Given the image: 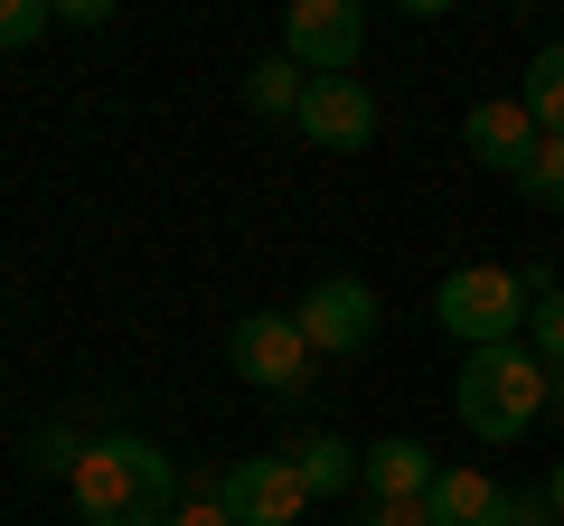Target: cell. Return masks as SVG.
I'll list each match as a JSON object with an SVG mask.
<instances>
[{"instance_id":"6da1fadb","label":"cell","mask_w":564,"mask_h":526,"mask_svg":"<svg viewBox=\"0 0 564 526\" xmlns=\"http://www.w3.org/2000/svg\"><path fill=\"white\" fill-rule=\"evenodd\" d=\"M66 489H76L85 526H170L180 498H188L180 461H170L161 442H141V432H95Z\"/></svg>"},{"instance_id":"7a4b0ae2","label":"cell","mask_w":564,"mask_h":526,"mask_svg":"<svg viewBox=\"0 0 564 526\" xmlns=\"http://www.w3.org/2000/svg\"><path fill=\"white\" fill-rule=\"evenodd\" d=\"M545 385H555V366L527 339L518 348H470L462 385H452V414H462L470 442H527V432L545 424Z\"/></svg>"},{"instance_id":"3957f363","label":"cell","mask_w":564,"mask_h":526,"mask_svg":"<svg viewBox=\"0 0 564 526\" xmlns=\"http://www.w3.org/2000/svg\"><path fill=\"white\" fill-rule=\"evenodd\" d=\"M433 320L470 348H518L527 339V273H508V263H462V273H443V292H433Z\"/></svg>"},{"instance_id":"277c9868","label":"cell","mask_w":564,"mask_h":526,"mask_svg":"<svg viewBox=\"0 0 564 526\" xmlns=\"http://www.w3.org/2000/svg\"><path fill=\"white\" fill-rule=\"evenodd\" d=\"M226 366H236V376H254L263 395H302L311 385V339H302V320H292V310H245L236 329H226Z\"/></svg>"},{"instance_id":"5b68a950","label":"cell","mask_w":564,"mask_h":526,"mask_svg":"<svg viewBox=\"0 0 564 526\" xmlns=\"http://www.w3.org/2000/svg\"><path fill=\"white\" fill-rule=\"evenodd\" d=\"M282 57L302 76H348L367 57V10L358 0H292L282 10Z\"/></svg>"},{"instance_id":"8992f818","label":"cell","mask_w":564,"mask_h":526,"mask_svg":"<svg viewBox=\"0 0 564 526\" xmlns=\"http://www.w3.org/2000/svg\"><path fill=\"white\" fill-rule=\"evenodd\" d=\"M217 507L236 526H302L311 489H302V470H292V451H245V461L217 480Z\"/></svg>"},{"instance_id":"52a82bcc","label":"cell","mask_w":564,"mask_h":526,"mask_svg":"<svg viewBox=\"0 0 564 526\" xmlns=\"http://www.w3.org/2000/svg\"><path fill=\"white\" fill-rule=\"evenodd\" d=\"M302 339H311V358H358L367 339H377V292L358 283V273H321V283L302 292Z\"/></svg>"},{"instance_id":"ba28073f","label":"cell","mask_w":564,"mask_h":526,"mask_svg":"<svg viewBox=\"0 0 564 526\" xmlns=\"http://www.w3.org/2000/svg\"><path fill=\"white\" fill-rule=\"evenodd\" d=\"M377 95H367L358 76H311V95H302V113H292V132H302L311 151H367L377 142Z\"/></svg>"},{"instance_id":"9c48e42d","label":"cell","mask_w":564,"mask_h":526,"mask_svg":"<svg viewBox=\"0 0 564 526\" xmlns=\"http://www.w3.org/2000/svg\"><path fill=\"white\" fill-rule=\"evenodd\" d=\"M462 151L480 169H499V179H527L536 151H545V132H536V113H527L518 95H499V103H470L462 113Z\"/></svg>"},{"instance_id":"30bf717a","label":"cell","mask_w":564,"mask_h":526,"mask_svg":"<svg viewBox=\"0 0 564 526\" xmlns=\"http://www.w3.org/2000/svg\"><path fill=\"white\" fill-rule=\"evenodd\" d=\"M433 480H443V461L423 442H404V432H386V442H367L358 451V489L377 507H395V498H433Z\"/></svg>"},{"instance_id":"8fae6325","label":"cell","mask_w":564,"mask_h":526,"mask_svg":"<svg viewBox=\"0 0 564 526\" xmlns=\"http://www.w3.org/2000/svg\"><path fill=\"white\" fill-rule=\"evenodd\" d=\"M423 507H433V526H518V489H499L489 470H443Z\"/></svg>"},{"instance_id":"7c38bea8","label":"cell","mask_w":564,"mask_h":526,"mask_svg":"<svg viewBox=\"0 0 564 526\" xmlns=\"http://www.w3.org/2000/svg\"><path fill=\"white\" fill-rule=\"evenodd\" d=\"M292 451V470H302L311 498H339V489H358V442H339V432H302V442H282Z\"/></svg>"},{"instance_id":"4fadbf2b","label":"cell","mask_w":564,"mask_h":526,"mask_svg":"<svg viewBox=\"0 0 564 526\" xmlns=\"http://www.w3.org/2000/svg\"><path fill=\"white\" fill-rule=\"evenodd\" d=\"M302 95H311V76H302L292 57H282V47L245 66V103H254L263 122H292V113H302Z\"/></svg>"},{"instance_id":"5bb4252c","label":"cell","mask_w":564,"mask_h":526,"mask_svg":"<svg viewBox=\"0 0 564 526\" xmlns=\"http://www.w3.org/2000/svg\"><path fill=\"white\" fill-rule=\"evenodd\" d=\"M527 348L564 376V283L555 273H527Z\"/></svg>"},{"instance_id":"9a60e30c","label":"cell","mask_w":564,"mask_h":526,"mask_svg":"<svg viewBox=\"0 0 564 526\" xmlns=\"http://www.w3.org/2000/svg\"><path fill=\"white\" fill-rule=\"evenodd\" d=\"M518 103L536 113V132H545V142H564V39H555V47H536V66H527Z\"/></svg>"},{"instance_id":"2e32d148","label":"cell","mask_w":564,"mask_h":526,"mask_svg":"<svg viewBox=\"0 0 564 526\" xmlns=\"http://www.w3.org/2000/svg\"><path fill=\"white\" fill-rule=\"evenodd\" d=\"M85 442H95V432H76V424H47V432H29V470H47V480H76Z\"/></svg>"},{"instance_id":"e0dca14e","label":"cell","mask_w":564,"mask_h":526,"mask_svg":"<svg viewBox=\"0 0 564 526\" xmlns=\"http://www.w3.org/2000/svg\"><path fill=\"white\" fill-rule=\"evenodd\" d=\"M47 29H57V0H0V57L10 47H39Z\"/></svg>"},{"instance_id":"ac0fdd59","label":"cell","mask_w":564,"mask_h":526,"mask_svg":"<svg viewBox=\"0 0 564 526\" xmlns=\"http://www.w3.org/2000/svg\"><path fill=\"white\" fill-rule=\"evenodd\" d=\"M518 188H527L536 207H555V217H564V142H545V151H536V169H527Z\"/></svg>"},{"instance_id":"d6986e66","label":"cell","mask_w":564,"mask_h":526,"mask_svg":"<svg viewBox=\"0 0 564 526\" xmlns=\"http://www.w3.org/2000/svg\"><path fill=\"white\" fill-rule=\"evenodd\" d=\"M358 526H433V507H423V498H395V507H367Z\"/></svg>"},{"instance_id":"ffe728a7","label":"cell","mask_w":564,"mask_h":526,"mask_svg":"<svg viewBox=\"0 0 564 526\" xmlns=\"http://www.w3.org/2000/svg\"><path fill=\"white\" fill-rule=\"evenodd\" d=\"M170 526H236V517H226L217 489H207V498H180V517H170Z\"/></svg>"},{"instance_id":"44dd1931","label":"cell","mask_w":564,"mask_h":526,"mask_svg":"<svg viewBox=\"0 0 564 526\" xmlns=\"http://www.w3.org/2000/svg\"><path fill=\"white\" fill-rule=\"evenodd\" d=\"M57 20L66 29H104V20H113V0H57Z\"/></svg>"},{"instance_id":"7402d4cb","label":"cell","mask_w":564,"mask_h":526,"mask_svg":"<svg viewBox=\"0 0 564 526\" xmlns=\"http://www.w3.org/2000/svg\"><path fill=\"white\" fill-rule=\"evenodd\" d=\"M518 526H555L545 517V489H518Z\"/></svg>"},{"instance_id":"603a6c76","label":"cell","mask_w":564,"mask_h":526,"mask_svg":"<svg viewBox=\"0 0 564 526\" xmlns=\"http://www.w3.org/2000/svg\"><path fill=\"white\" fill-rule=\"evenodd\" d=\"M545 517H564V461L545 470Z\"/></svg>"}]
</instances>
